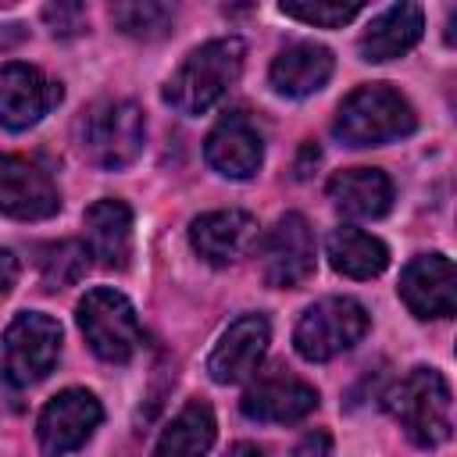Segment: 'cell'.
Returning a JSON list of instances; mask_svg holds the SVG:
<instances>
[{"label":"cell","instance_id":"cell-21","mask_svg":"<svg viewBox=\"0 0 457 457\" xmlns=\"http://www.w3.org/2000/svg\"><path fill=\"white\" fill-rule=\"evenodd\" d=\"M325 257L346 278H375L389 264V246L378 236L364 232V228L339 225L325 239Z\"/></svg>","mask_w":457,"mask_h":457},{"label":"cell","instance_id":"cell-13","mask_svg":"<svg viewBox=\"0 0 457 457\" xmlns=\"http://www.w3.org/2000/svg\"><path fill=\"white\" fill-rule=\"evenodd\" d=\"M403 307L421 321L450 318L457 307V271L446 253H418L403 264L396 286Z\"/></svg>","mask_w":457,"mask_h":457},{"label":"cell","instance_id":"cell-23","mask_svg":"<svg viewBox=\"0 0 457 457\" xmlns=\"http://www.w3.org/2000/svg\"><path fill=\"white\" fill-rule=\"evenodd\" d=\"M36 268H39V282L43 289H68L75 286L86 268H89V250L82 239H57V243H43L36 250Z\"/></svg>","mask_w":457,"mask_h":457},{"label":"cell","instance_id":"cell-2","mask_svg":"<svg viewBox=\"0 0 457 457\" xmlns=\"http://www.w3.org/2000/svg\"><path fill=\"white\" fill-rule=\"evenodd\" d=\"M389 418L403 428V436L414 446H443L453 432V396L450 382L436 368H411L403 378H396L382 396Z\"/></svg>","mask_w":457,"mask_h":457},{"label":"cell","instance_id":"cell-27","mask_svg":"<svg viewBox=\"0 0 457 457\" xmlns=\"http://www.w3.org/2000/svg\"><path fill=\"white\" fill-rule=\"evenodd\" d=\"M18 275H21V264H18V257H14V250H7V246H0V296H7V293L14 289V282H18Z\"/></svg>","mask_w":457,"mask_h":457},{"label":"cell","instance_id":"cell-4","mask_svg":"<svg viewBox=\"0 0 457 457\" xmlns=\"http://www.w3.org/2000/svg\"><path fill=\"white\" fill-rule=\"evenodd\" d=\"M146 143V118L136 100H100L79 121L82 157L104 171L129 168Z\"/></svg>","mask_w":457,"mask_h":457},{"label":"cell","instance_id":"cell-16","mask_svg":"<svg viewBox=\"0 0 457 457\" xmlns=\"http://www.w3.org/2000/svg\"><path fill=\"white\" fill-rule=\"evenodd\" d=\"M204 157L207 164L225 175V179H236V182H246L261 171L264 164V139L257 132V125L243 114V111H232L225 114L211 132H207V143H204Z\"/></svg>","mask_w":457,"mask_h":457},{"label":"cell","instance_id":"cell-19","mask_svg":"<svg viewBox=\"0 0 457 457\" xmlns=\"http://www.w3.org/2000/svg\"><path fill=\"white\" fill-rule=\"evenodd\" d=\"M421 32H425L421 7L418 4H393L378 18L368 21V29L357 39V50H361L364 61L382 64V61L403 57L407 50H414L418 39H421Z\"/></svg>","mask_w":457,"mask_h":457},{"label":"cell","instance_id":"cell-24","mask_svg":"<svg viewBox=\"0 0 457 457\" xmlns=\"http://www.w3.org/2000/svg\"><path fill=\"white\" fill-rule=\"evenodd\" d=\"M111 21H114L118 32H125L132 39H161L175 25V7L171 4H157V0L114 4L111 7Z\"/></svg>","mask_w":457,"mask_h":457},{"label":"cell","instance_id":"cell-14","mask_svg":"<svg viewBox=\"0 0 457 457\" xmlns=\"http://www.w3.org/2000/svg\"><path fill=\"white\" fill-rule=\"evenodd\" d=\"M271 343V325L264 314H239L221 339L214 343L211 357H207V375L218 386H236L246 382L250 375H257L264 353Z\"/></svg>","mask_w":457,"mask_h":457},{"label":"cell","instance_id":"cell-3","mask_svg":"<svg viewBox=\"0 0 457 457\" xmlns=\"http://www.w3.org/2000/svg\"><path fill=\"white\" fill-rule=\"evenodd\" d=\"M418 129V114L411 100L386 86V82H368L357 86L353 93L343 96L332 118V136L343 146H386Z\"/></svg>","mask_w":457,"mask_h":457},{"label":"cell","instance_id":"cell-26","mask_svg":"<svg viewBox=\"0 0 457 457\" xmlns=\"http://www.w3.org/2000/svg\"><path fill=\"white\" fill-rule=\"evenodd\" d=\"M43 18H46V21L54 25V32H61V36L86 29V11H82L79 4H57V7L50 4V7L43 11Z\"/></svg>","mask_w":457,"mask_h":457},{"label":"cell","instance_id":"cell-1","mask_svg":"<svg viewBox=\"0 0 457 457\" xmlns=\"http://www.w3.org/2000/svg\"><path fill=\"white\" fill-rule=\"evenodd\" d=\"M246 46L239 36H218L189 50V57L164 82V104L182 114H207L243 75Z\"/></svg>","mask_w":457,"mask_h":457},{"label":"cell","instance_id":"cell-5","mask_svg":"<svg viewBox=\"0 0 457 457\" xmlns=\"http://www.w3.org/2000/svg\"><path fill=\"white\" fill-rule=\"evenodd\" d=\"M371 328V314L361 300L353 296H325L318 303H311L296 328H293V346L303 361L321 364L332 361L346 350H353Z\"/></svg>","mask_w":457,"mask_h":457},{"label":"cell","instance_id":"cell-6","mask_svg":"<svg viewBox=\"0 0 457 457\" xmlns=\"http://www.w3.org/2000/svg\"><path fill=\"white\" fill-rule=\"evenodd\" d=\"M75 321H79L86 346L107 364H125L143 343L136 307L129 303L125 293H118L111 286L89 289L75 307Z\"/></svg>","mask_w":457,"mask_h":457},{"label":"cell","instance_id":"cell-11","mask_svg":"<svg viewBox=\"0 0 457 457\" xmlns=\"http://www.w3.org/2000/svg\"><path fill=\"white\" fill-rule=\"evenodd\" d=\"M61 211L54 175L21 154H0V214L18 221H43Z\"/></svg>","mask_w":457,"mask_h":457},{"label":"cell","instance_id":"cell-18","mask_svg":"<svg viewBox=\"0 0 457 457\" xmlns=\"http://www.w3.org/2000/svg\"><path fill=\"white\" fill-rule=\"evenodd\" d=\"M86 228V250L96 257V264L111 271H125L132 261V207L125 200L104 196L86 207L82 214Z\"/></svg>","mask_w":457,"mask_h":457},{"label":"cell","instance_id":"cell-15","mask_svg":"<svg viewBox=\"0 0 457 457\" xmlns=\"http://www.w3.org/2000/svg\"><path fill=\"white\" fill-rule=\"evenodd\" d=\"M257 218L250 211H207L200 218H193L189 225V246L214 268H225V264H236L239 257H246L261 232H257Z\"/></svg>","mask_w":457,"mask_h":457},{"label":"cell","instance_id":"cell-28","mask_svg":"<svg viewBox=\"0 0 457 457\" xmlns=\"http://www.w3.org/2000/svg\"><path fill=\"white\" fill-rule=\"evenodd\" d=\"M225 457H268V453H264L257 443H236V446H232Z\"/></svg>","mask_w":457,"mask_h":457},{"label":"cell","instance_id":"cell-7","mask_svg":"<svg viewBox=\"0 0 457 457\" xmlns=\"http://www.w3.org/2000/svg\"><path fill=\"white\" fill-rule=\"evenodd\" d=\"M261 275L271 289H296L314 275L318 246L314 228L303 214H282L261 239Z\"/></svg>","mask_w":457,"mask_h":457},{"label":"cell","instance_id":"cell-20","mask_svg":"<svg viewBox=\"0 0 457 457\" xmlns=\"http://www.w3.org/2000/svg\"><path fill=\"white\" fill-rule=\"evenodd\" d=\"M328 200L346 218H382L393 207V182L382 168H343L328 179Z\"/></svg>","mask_w":457,"mask_h":457},{"label":"cell","instance_id":"cell-9","mask_svg":"<svg viewBox=\"0 0 457 457\" xmlns=\"http://www.w3.org/2000/svg\"><path fill=\"white\" fill-rule=\"evenodd\" d=\"M100 421H104V407L89 389H79V386L61 389L39 411V421H36L39 450L46 457H64L86 446V439L100 428Z\"/></svg>","mask_w":457,"mask_h":457},{"label":"cell","instance_id":"cell-8","mask_svg":"<svg viewBox=\"0 0 457 457\" xmlns=\"http://www.w3.org/2000/svg\"><path fill=\"white\" fill-rule=\"evenodd\" d=\"M61 357V325L43 311H21L4 328V364L11 382H43Z\"/></svg>","mask_w":457,"mask_h":457},{"label":"cell","instance_id":"cell-17","mask_svg":"<svg viewBox=\"0 0 457 457\" xmlns=\"http://www.w3.org/2000/svg\"><path fill=\"white\" fill-rule=\"evenodd\" d=\"M336 71V57L328 46L314 43V39H296L289 46H282L268 68V82L278 96H311L318 89H325V82Z\"/></svg>","mask_w":457,"mask_h":457},{"label":"cell","instance_id":"cell-12","mask_svg":"<svg viewBox=\"0 0 457 457\" xmlns=\"http://www.w3.org/2000/svg\"><path fill=\"white\" fill-rule=\"evenodd\" d=\"M318 407V389L293 375V371H282V368H271L264 375H257L243 400H239V411L243 418L250 421H264V425H289V421H303L307 414H314Z\"/></svg>","mask_w":457,"mask_h":457},{"label":"cell","instance_id":"cell-10","mask_svg":"<svg viewBox=\"0 0 457 457\" xmlns=\"http://www.w3.org/2000/svg\"><path fill=\"white\" fill-rule=\"evenodd\" d=\"M64 89L57 79L43 75L36 64L7 61L0 64V125L11 132H25L36 121H43L57 104Z\"/></svg>","mask_w":457,"mask_h":457},{"label":"cell","instance_id":"cell-22","mask_svg":"<svg viewBox=\"0 0 457 457\" xmlns=\"http://www.w3.org/2000/svg\"><path fill=\"white\" fill-rule=\"evenodd\" d=\"M218 436V421L207 400H189L161 432L154 457H207Z\"/></svg>","mask_w":457,"mask_h":457},{"label":"cell","instance_id":"cell-25","mask_svg":"<svg viewBox=\"0 0 457 457\" xmlns=\"http://www.w3.org/2000/svg\"><path fill=\"white\" fill-rule=\"evenodd\" d=\"M278 11H282L286 18L303 21V25L343 29L346 21H353V18L364 11V4H357V0H346V4H343V0H282Z\"/></svg>","mask_w":457,"mask_h":457}]
</instances>
